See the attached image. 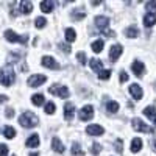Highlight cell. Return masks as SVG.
<instances>
[{
    "mask_svg": "<svg viewBox=\"0 0 156 156\" xmlns=\"http://www.w3.org/2000/svg\"><path fill=\"white\" fill-rule=\"evenodd\" d=\"M19 123L23 126V128H34L37 123H39V119L37 115L31 111H25L20 117H19Z\"/></svg>",
    "mask_w": 156,
    "mask_h": 156,
    "instance_id": "1",
    "label": "cell"
},
{
    "mask_svg": "<svg viewBox=\"0 0 156 156\" xmlns=\"http://www.w3.org/2000/svg\"><path fill=\"white\" fill-rule=\"evenodd\" d=\"M16 80V75H14V70H12V67L9 66H5L3 69H0V84L3 86H11L12 83H14Z\"/></svg>",
    "mask_w": 156,
    "mask_h": 156,
    "instance_id": "2",
    "label": "cell"
},
{
    "mask_svg": "<svg viewBox=\"0 0 156 156\" xmlns=\"http://www.w3.org/2000/svg\"><path fill=\"white\" fill-rule=\"evenodd\" d=\"M5 39L8 42H19V44H27L28 36H20L17 33H14L12 30H6L5 31Z\"/></svg>",
    "mask_w": 156,
    "mask_h": 156,
    "instance_id": "3",
    "label": "cell"
},
{
    "mask_svg": "<svg viewBox=\"0 0 156 156\" xmlns=\"http://www.w3.org/2000/svg\"><path fill=\"white\" fill-rule=\"evenodd\" d=\"M48 92L50 94H53V95H58L61 98H67L69 97V89L67 87H64L61 84H51L48 87Z\"/></svg>",
    "mask_w": 156,
    "mask_h": 156,
    "instance_id": "4",
    "label": "cell"
},
{
    "mask_svg": "<svg viewBox=\"0 0 156 156\" xmlns=\"http://www.w3.org/2000/svg\"><path fill=\"white\" fill-rule=\"evenodd\" d=\"M131 125H133V128L136 129V131H140V133H153V128L150 125H147L145 122H142L140 119H137V117L131 120Z\"/></svg>",
    "mask_w": 156,
    "mask_h": 156,
    "instance_id": "5",
    "label": "cell"
},
{
    "mask_svg": "<svg viewBox=\"0 0 156 156\" xmlns=\"http://www.w3.org/2000/svg\"><path fill=\"white\" fill-rule=\"evenodd\" d=\"M47 81V76L45 75H31L30 78H28V86L30 87H37V86H41L42 83H45Z\"/></svg>",
    "mask_w": 156,
    "mask_h": 156,
    "instance_id": "6",
    "label": "cell"
},
{
    "mask_svg": "<svg viewBox=\"0 0 156 156\" xmlns=\"http://www.w3.org/2000/svg\"><path fill=\"white\" fill-rule=\"evenodd\" d=\"M41 62H42V66L47 67V69H53V70H58V69H59L58 61H56L55 58H51V56H42Z\"/></svg>",
    "mask_w": 156,
    "mask_h": 156,
    "instance_id": "7",
    "label": "cell"
},
{
    "mask_svg": "<svg viewBox=\"0 0 156 156\" xmlns=\"http://www.w3.org/2000/svg\"><path fill=\"white\" fill-rule=\"evenodd\" d=\"M78 115H80L81 120H89V119H92V117H94V108L90 106V105H86V106H83V108L80 109Z\"/></svg>",
    "mask_w": 156,
    "mask_h": 156,
    "instance_id": "8",
    "label": "cell"
},
{
    "mask_svg": "<svg viewBox=\"0 0 156 156\" xmlns=\"http://www.w3.org/2000/svg\"><path fill=\"white\" fill-rule=\"evenodd\" d=\"M95 25H97L98 31H106L108 27H109V19L106 16H97L95 17Z\"/></svg>",
    "mask_w": 156,
    "mask_h": 156,
    "instance_id": "9",
    "label": "cell"
},
{
    "mask_svg": "<svg viewBox=\"0 0 156 156\" xmlns=\"http://www.w3.org/2000/svg\"><path fill=\"white\" fill-rule=\"evenodd\" d=\"M122 45L120 44H115V45H112L111 47V50H109V59L112 61V62H115L117 59H119V56L122 55Z\"/></svg>",
    "mask_w": 156,
    "mask_h": 156,
    "instance_id": "10",
    "label": "cell"
},
{
    "mask_svg": "<svg viewBox=\"0 0 156 156\" xmlns=\"http://www.w3.org/2000/svg\"><path fill=\"white\" fill-rule=\"evenodd\" d=\"M103 129L100 125H97V123H94V125H89L87 128H86V133L87 134H90V136H100V134H103Z\"/></svg>",
    "mask_w": 156,
    "mask_h": 156,
    "instance_id": "11",
    "label": "cell"
},
{
    "mask_svg": "<svg viewBox=\"0 0 156 156\" xmlns=\"http://www.w3.org/2000/svg\"><path fill=\"white\" fill-rule=\"evenodd\" d=\"M73 115H75V106L70 101H67L66 105H64V117H66L67 120H72Z\"/></svg>",
    "mask_w": 156,
    "mask_h": 156,
    "instance_id": "12",
    "label": "cell"
},
{
    "mask_svg": "<svg viewBox=\"0 0 156 156\" xmlns=\"http://www.w3.org/2000/svg\"><path fill=\"white\" fill-rule=\"evenodd\" d=\"M129 92H131V95L136 98V100H140L142 98V94H144V92H142V87L139 86V84H131V86H129Z\"/></svg>",
    "mask_w": 156,
    "mask_h": 156,
    "instance_id": "13",
    "label": "cell"
},
{
    "mask_svg": "<svg viewBox=\"0 0 156 156\" xmlns=\"http://www.w3.org/2000/svg\"><path fill=\"white\" fill-rule=\"evenodd\" d=\"M19 8H20V12H22V14H30L31 9H33V3L28 2V0H23V2L19 3Z\"/></svg>",
    "mask_w": 156,
    "mask_h": 156,
    "instance_id": "14",
    "label": "cell"
},
{
    "mask_svg": "<svg viewBox=\"0 0 156 156\" xmlns=\"http://www.w3.org/2000/svg\"><path fill=\"white\" fill-rule=\"evenodd\" d=\"M133 72L136 73V76H142V73H144L145 67H144V62H140V61H134L133 62V66H131Z\"/></svg>",
    "mask_w": 156,
    "mask_h": 156,
    "instance_id": "15",
    "label": "cell"
},
{
    "mask_svg": "<svg viewBox=\"0 0 156 156\" xmlns=\"http://www.w3.org/2000/svg\"><path fill=\"white\" fill-rule=\"evenodd\" d=\"M51 148H53L56 153H62L64 151V145H62V142L59 140V137H53V139H51Z\"/></svg>",
    "mask_w": 156,
    "mask_h": 156,
    "instance_id": "16",
    "label": "cell"
},
{
    "mask_svg": "<svg viewBox=\"0 0 156 156\" xmlns=\"http://www.w3.org/2000/svg\"><path fill=\"white\" fill-rule=\"evenodd\" d=\"M39 6H41V11L42 12H51L55 5H53L51 0H44V2H41V5H39Z\"/></svg>",
    "mask_w": 156,
    "mask_h": 156,
    "instance_id": "17",
    "label": "cell"
},
{
    "mask_svg": "<svg viewBox=\"0 0 156 156\" xmlns=\"http://www.w3.org/2000/svg\"><path fill=\"white\" fill-rule=\"evenodd\" d=\"M154 23H156V16L148 14V12H147V14L144 16V25H145L147 28H150V27H153Z\"/></svg>",
    "mask_w": 156,
    "mask_h": 156,
    "instance_id": "18",
    "label": "cell"
},
{
    "mask_svg": "<svg viewBox=\"0 0 156 156\" xmlns=\"http://www.w3.org/2000/svg\"><path fill=\"white\" fill-rule=\"evenodd\" d=\"M37 145H39V136H37V134H31V136L27 139V147L36 148Z\"/></svg>",
    "mask_w": 156,
    "mask_h": 156,
    "instance_id": "19",
    "label": "cell"
},
{
    "mask_svg": "<svg viewBox=\"0 0 156 156\" xmlns=\"http://www.w3.org/2000/svg\"><path fill=\"white\" fill-rule=\"evenodd\" d=\"M90 69L97 70V72H101V70H103V62H101L100 59H97V58L90 59Z\"/></svg>",
    "mask_w": 156,
    "mask_h": 156,
    "instance_id": "20",
    "label": "cell"
},
{
    "mask_svg": "<svg viewBox=\"0 0 156 156\" xmlns=\"http://www.w3.org/2000/svg\"><path fill=\"white\" fill-rule=\"evenodd\" d=\"M137 34H139V30H137V27H134V25H131V27H128L126 30H125V36L126 37H137Z\"/></svg>",
    "mask_w": 156,
    "mask_h": 156,
    "instance_id": "21",
    "label": "cell"
},
{
    "mask_svg": "<svg viewBox=\"0 0 156 156\" xmlns=\"http://www.w3.org/2000/svg\"><path fill=\"white\" fill-rule=\"evenodd\" d=\"M140 148H142V140H140V137H134L133 142H131V151H133V153H137Z\"/></svg>",
    "mask_w": 156,
    "mask_h": 156,
    "instance_id": "22",
    "label": "cell"
},
{
    "mask_svg": "<svg viewBox=\"0 0 156 156\" xmlns=\"http://www.w3.org/2000/svg\"><path fill=\"white\" fill-rule=\"evenodd\" d=\"M44 95L42 94H34L33 97H31V101H33V105L34 106H41V105H44Z\"/></svg>",
    "mask_w": 156,
    "mask_h": 156,
    "instance_id": "23",
    "label": "cell"
},
{
    "mask_svg": "<svg viewBox=\"0 0 156 156\" xmlns=\"http://www.w3.org/2000/svg\"><path fill=\"white\" fill-rule=\"evenodd\" d=\"M90 47H92V50L95 51V53H100V51L103 50V47H105V42H103L101 39H98V41H94Z\"/></svg>",
    "mask_w": 156,
    "mask_h": 156,
    "instance_id": "24",
    "label": "cell"
},
{
    "mask_svg": "<svg viewBox=\"0 0 156 156\" xmlns=\"http://www.w3.org/2000/svg\"><path fill=\"white\" fill-rule=\"evenodd\" d=\"M144 114L148 117V119H151V120L156 119V109H154V106H147L144 109Z\"/></svg>",
    "mask_w": 156,
    "mask_h": 156,
    "instance_id": "25",
    "label": "cell"
},
{
    "mask_svg": "<svg viewBox=\"0 0 156 156\" xmlns=\"http://www.w3.org/2000/svg\"><path fill=\"white\" fill-rule=\"evenodd\" d=\"M75 39H76L75 30H73V28H67V30H66V41H67V42H73Z\"/></svg>",
    "mask_w": 156,
    "mask_h": 156,
    "instance_id": "26",
    "label": "cell"
},
{
    "mask_svg": "<svg viewBox=\"0 0 156 156\" xmlns=\"http://www.w3.org/2000/svg\"><path fill=\"white\" fill-rule=\"evenodd\" d=\"M3 134H5V137H6V139H12V137L16 136V129L12 128V126H5Z\"/></svg>",
    "mask_w": 156,
    "mask_h": 156,
    "instance_id": "27",
    "label": "cell"
},
{
    "mask_svg": "<svg viewBox=\"0 0 156 156\" xmlns=\"http://www.w3.org/2000/svg\"><path fill=\"white\" fill-rule=\"evenodd\" d=\"M106 109H108V112H117L119 111V103L117 101H108Z\"/></svg>",
    "mask_w": 156,
    "mask_h": 156,
    "instance_id": "28",
    "label": "cell"
},
{
    "mask_svg": "<svg viewBox=\"0 0 156 156\" xmlns=\"http://www.w3.org/2000/svg\"><path fill=\"white\" fill-rule=\"evenodd\" d=\"M72 154H73V156H83V154H84V151L81 150V147L78 145L76 142L72 145Z\"/></svg>",
    "mask_w": 156,
    "mask_h": 156,
    "instance_id": "29",
    "label": "cell"
},
{
    "mask_svg": "<svg viewBox=\"0 0 156 156\" xmlns=\"http://www.w3.org/2000/svg\"><path fill=\"white\" fill-rule=\"evenodd\" d=\"M145 8H147V12H148V14H156V2H154V0H153V2H148L147 5H145Z\"/></svg>",
    "mask_w": 156,
    "mask_h": 156,
    "instance_id": "30",
    "label": "cell"
},
{
    "mask_svg": "<svg viewBox=\"0 0 156 156\" xmlns=\"http://www.w3.org/2000/svg\"><path fill=\"white\" fill-rule=\"evenodd\" d=\"M34 23H36V28H44L45 25H47V19L45 17H36V20H34Z\"/></svg>",
    "mask_w": 156,
    "mask_h": 156,
    "instance_id": "31",
    "label": "cell"
},
{
    "mask_svg": "<svg viewBox=\"0 0 156 156\" xmlns=\"http://www.w3.org/2000/svg\"><path fill=\"white\" fill-rule=\"evenodd\" d=\"M55 111H56V106H55V103H53V101L45 103V112H47V114H53Z\"/></svg>",
    "mask_w": 156,
    "mask_h": 156,
    "instance_id": "32",
    "label": "cell"
},
{
    "mask_svg": "<svg viewBox=\"0 0 156 156\" xmlns=\"http://www.w3.org/2000/svg\"><path fill=\"white\" fill-rule=\"evenodd\" d=\"M84 16H86V14H84V11H83V9H80V11H76V9H75V11H73V14H72V17H73L75 20H81V19H84Z\"/></svg>",
    "mask_w": 156,
    "mask_h": 156,
    "instance_id": "33",
    "label": "cell"
},
{
    "mask_svg": "<svg viewBox=\"0 0 156 156\" xmlns=\"http://www.w3.org/2000/svg\"><path fill=\"white\" fill-rule=\"evenodd\" d=\"M109 76H111V70H101L98 75L100 80H109Z\"/></svg>",
    "mask_w": 156,
    "mask_h": 156,
    "instance_id": "34",
    "label": "cell"
},
{
    "mask_svg": "<svg viewBox=\"0 0 156 156\" xmlns=\"http://www.w3.org/2000/svg\"><path fill=\"white\" fill-rule=\"evenodd\" d=\"M76 61L80 62L81 66H84V64H86V55L83 53V51H80V53L76 55Z\"/></svg>",
    "mask_w": 156,
    "mask_h": 156,
    "instance_id": "35",
    "label": "cell"
},
{
    "mask_svg": "<svg viewBox=\"0 0 156 156\" xmlns=\"http://www.w3.org/2000/svg\"><path fill=\"white\" fill-rule=\"evenodd\" d=\"M100 150H101L100 144H94V145H92V148H90V153H92L94 156H97V154L100 153Z\"/></svg>",
    "mask_w": 156,
    "mask_h": 156,
    "instance_id": "36",
    "label": "cell"
},
{
    "mask_svg": "<svg viewBox=\"0 0 156 156\" xmlns=\"http://www.w3.org/2000/svg\"><path fill=\"white\" fill-rule=\"evenodd\" d=\"M8 154V145L0 144V156H6Z\"/></svg>",
    "mask_w": 156,
    "mask_h": 156,
    "instance_id": "37",
    "label": "cell"
},
{
    "mask_svg": "<svg viewBox=\"0 0 156 156\" xmlns=\"http://www.w3.org/2000/svg\"><path fill=\"white\" fill-rule=\"evenodd\" d=\"M5 115L8 117V119H11V117L14 115V109H12V108H6V111H5Z\"/></svg>",
    "mask_w": 156,
    "mask_h": 156,
    "instance_id": "38",
    "label": "cell"
},
{
    "mask_svg": "<svg viewBox=\"0 0 156 156\" xmlns=\"http://www.w3.org/2000/svg\"><path fill=\"white\" fill-rule=\"evenodd\" d=\"M59 47H61V50L64 51V53H70V47H69V45H66V44H62V42H61Z\"/></svg>",
    "mask_w": 156,
    "mask_h": 156,
    "instance_id": "39",
    "label": "cell"
},
{
    "mask_svg": "<svg viewBox=\"0 0 156 156\" xmlns=\"http://www.w3.org/2000/svg\"><path fill=\"white\" fill-rule=\"evenodd\" d=\"M115 147H117V151L122 153V139H117V142H115Z\"/></svg>",
    "mask_w": 156,
    "mask_h": 156,
    "instance_id": "40",
    "label": "cell"
},
{
    "mask_svg": "<svg viewBox=\"0 0 156 156\" xmlns=\"http://www.w3.org/2000/svg\"><path fill=\"white\" fill-rule=\"evenodd\" d=\"M126 80H128V75H126V72H123V70H122V72H120V81H122V83H125Z\"/></svg>",
    "mask_w": 156,
    "mask_h": 156,
    "instance_id": "41",
    "label": "cell"
},
{
    "mask_svg": "<svg viewBox=\"0 0 156 156\" xmlns=\"http://www.w3.org/2000/svg\"><path fill=\"white\" fill-rule=\"evenodd\" d=\"M150 145H151V148L156 151V137H153V139L150 140Z\"/></svg>",
    "mask_w": 156,
    "mask_h": 156,
    "instance_id": "42",
    "label": "cell"
},
{
    "mask_svg": "<svg viewBox=\"0 0 156 156\" xmlns=\"http://www.w3.org/2000/svg\"><path fill=\"white\" fill-rule=\"evenodd\" d=\"M5 101H8V97L6 95H0V103H5Z\"/></svg>",
    "mask_w": 156,
    "mask_h": 156,
    "instance_id": "43",
    "label": "cell"
},
{
    "mask_svg": "<svg viewBox=\"0 0 156 156\" xmlns=\"http://www.w3.org/2000/svg\"><path fill=\"white\" fill-rule=\"evenodd\" d=\"M30 156H39V154H37V153H31Z\"/></svg>",
    "mask_w": 156,
    "mask_h": 156,
    "instance_id": "44",
    "label": "cell"
},
{
    "mask_svg": "<svg viewBox=\"0 0 156 156\" xmlns=\"http://www.w3.org/2000/svg\"><path fill=\"white\" fill-rule=\"evenodd\" d=\"M154 125H156V119H154Z\"/></svg>",
    "mask_w": 156,
    "mask_h": 156,
    "instance_id": "45",
    "label": "cell"
}]
</instances>
